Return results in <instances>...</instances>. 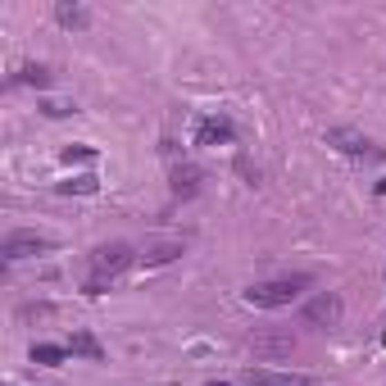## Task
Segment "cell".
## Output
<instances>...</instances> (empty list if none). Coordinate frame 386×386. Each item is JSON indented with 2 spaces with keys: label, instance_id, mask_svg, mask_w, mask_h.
I'll return each mask as SVG.
<instances>
[{
  "label": "cell",
  "instance_id": "6da1fadb",
  "mask_svg": "<svg viewBox=\"0 0 386 386\" xmlns=\"http://www.w3.org/2000/svg\"><path fill=\"white\" fill-rule=\"evenodd\" d=\"M309 282H314L309 273L273 277V282H250V287H245V305H254V309H282V305H291V300H300V291H305Z\"/></svg>",
  "mask_w": 386,
  "mask_h": 386
},
{
  "label": "cell",
  "instance_id": "7a4b0ae2",
  "mask_svg": "<svg viewBox=\"0 0 386 386\" xmlns=\"http://www.w3.org/2000/svg\"><path fill=\"white\" fill-rule=\"evenodd\" d=\"M141 254L132 250L128 241H110V245H100L96 254H91V277H105V282H114V277L123 273V268H132Z\"/></svg>",
  "mask_w": 386,
  "mask_h": 386
},
{
  "label": "cell",
  "instance_id": "3957f363",
  "mask_svg": "<svg viewBox=\"0 0 386 386\" xmlns=\"http://www.w3.org/2000/svg\"><path fill=\"white\" fill-rule=\"evenodd\" d=\"M55 236H45V232H10L5 241H0V254L10 259V264H19V259H32V254H50L55 250Z\"/></svg>",
  "mask_w": 386,
  "mask_h": 386
},
{
  "label": "cell",
  "instance_id": "277c9868",
  "mask_svg": "<svg viewBox=\"0 0 386 386\" xmlns=\"http://www.w3.org/2000/svg\"><path fill=\"white\" fill-rule=\"evenodd\" d=\"M300 318H305L309 327H341L345 305H341V296H336V291H318V296H309V300H305Z\"/></svg>",
  "mask_w": 386,
  "mask_h": 386
},
{
  "label": "cell",
  "instance_id": "5b68a950",
  "mask_svg": "<svg viewBox=\"0 0 386 386\" xmlns=\"http://www.w3.org/2000/svg\"><path fill=\"white\" fill-rule=\"evenodd\" d=\"M291 350H296V336H291V332H254L250 336V354L264 359V364L291 359Z\"/></svg>",
  "mask_w": 386,
  "mask_h": 386
},
{
  "label": "cell",
  "instance_id": "8992f818",
  "mask_svg": "<svg viewBox=\"0 0 386 386\" xmlns=\"http://www.w3.org/2000/svg\"><path fill=\"white\" fill-rule=\"evenodd\" d=\"M232 141H236V128H232L227 114L196 119V145H232Z\"/></svg>",
  "mask_w": 386,
  "mask_h": 386
},
{
  "label": "cell",
  "instance_id": "52a82bcc",
  "mask_svg": "<svg viewBox=\"0 0 386 386\" xmlns=\"http://www.w3.org/2000/svg\"><path fill=\"white\" fill-rule=\"evenodd\" d=\"M323 141H327L332 150H341V154H354V159H364V154H368L364 132H354V128H327V132H323Z\"/></svg>",
  "mask_w": 386,
  "mask_h": 386
},
{
  "label": "cell",
  "instance_id": "ba28073f",
  "mask_svg": "<svg viewBox=\"0 0 386 386\" xmlns=\"http://www.w3.org/2000/svg\"><path fill=\"white\" fill-rule=\"evenodd\" d=\"M205 187V168L191 164V159H177L173 164V196H196Z\"/></svg>",
  "mask_w": 386,
  "mask_h": 386
},
{
  "label": "cell",
  "instance_id": "9c48e42d",
  "mask_svg": "<svg viewBox=\"0 0 386 386\" xmlns=\"http://www.w3.org/2000/svg\"><path fill=\"white\" fill-rule=\"evenodd\" d=\"M241 386H314L309 377H291V373H273V368H245Z\"/></svg>",
  "mask_w": 386,
  "mask_h": 386
},
{
  "label": "cell",
  "instance_id": "30bf717a",
  "mask_svg": "<svg viewBox=\"0 0 386 386\" xmlns=\"http://www.w3.org/2000/svg\"><path fill=\"white\" fill-rule=\"evenodd\" d=\"M55 19H59V28H68V32L91 28V10H87V5H68V0H59V5H55Z\"/></svg>",
  "mask_w": 386,
  "mask_h": 386
},
{
  "label": "cell",
  "instance_id": "8fae6325",
  "mask_svg": "<svg viewBox=\"0 0 386 386\" xmlns=\"http://www.w3.org/2000/svg\"><path fill=\"white\" fill-rule=\"evenodd\" d=\"M68 350H73L77 359H87V364H105V345H100L96 336H91V332H73Z\"/></svg>",
  "mask_w": 386,
  "mask_h": 386
},
{
  "label": "cell",
  "instance_id": "7c38bea8",
  "mask_svg": "<svg viewBox=\"0 0 386 386\" xmlns=\"http://www.w3.org/2000/svg\"><path fill=\"white\" fill-rule=\"evenodd\" d=\"M14 82H19V87H37V91H45L50 82H55V73H50L45 64H32V59H28V64L14 73Z\"/></svg>",
  "mask_w": 386,
  "mask_h": 386
},
{
  "label": "cell",
  "instance_id": "4fadbf2b",
  "mask_svg": "<svg viewBox=\"0 0 386 386\" xmlns=\"http://www.w3.org/2000/svg\"><path fill=\"white\" fill-rule=\"evenodd\" d=\"M59 196H96L100 191V177L96 173H77V177H68V182H59Z\"/></svg>",
  "mask_w": 386,
  "mask_h": 386
},
{
  "label": "cell",
  "instance_id": "5bb4252c",
  "mask_svg": "<svg viewBox=\"0 0 386 386\" xmlns=\"http://www.w3.org/2000/svg\"><path fill=\"white\" fill-rule=\"evenodd\" d=\"M64 359H68V345H50V341L32 345V364H41V368H59Z\"/></svg>",
  "mask_w": 386,
  "mask_h": 386
},
{
  "label": "cell",
  "instance_id": "9a60e30c",
  "mask_svg": "<svg viewBox=\"0 0 386 386\" xmlns=\"http://www.w3.org/2000/svg\"><path fill=\"white\" fill-rule=\"evenodd\" d=\"M177 254H182V245H177V241H164V245H150V250L141 254V264H145V268H159V264H173Z\"/></svg>",
  "mask_w": 386,
  "mask_h": 386
},
{
  "label": "cell",
  "instance_id": "2e32d148",
  "mask_svg": "<svg viewBox=\"0 0 386 386\" xmlns=\"http://www.w3.org/2000/svg\"><path fill=\"white\" fill-rule=\"evenodd\" d=\"M37 110L45 114V119H68V114H77L73 100H55V96H41L37 100Z\"/></svg>",
  "mask_w": 386,
  "mask_h": 386
},
{
  "label": "cell",
  "instance_id": "e0dca14e",
  "mask_svg": "<svg viewBox=\"0 0 386 386\" xmlns=\"http://www.w3.org/2000/svg\"><path fill=\"white\" fill-rule=\"evenodd\" d=\"M59 159H64L68 168H73V164H91V159H96V145H64Z\"/></svg>",
  "mask_w": 386,
  "mask_h": 386
},
{
  "label": "cell",
  "instance_id": "ac0fdd59",
  "mask_svg": "<svg viewBox=\"0 0 386 386\" xmlns=\"http://www.w3.org/2000/svg\"><path fill=\"white\" fill-rule=\"evenodd\" d=\"M105 291H110V282H105V277H91V282H87V296H105Z\"/></svg>",
  "mask_w": 386,
  "mask_h": 386
},
{
  "label": "cell",
  "instance_id": "d6986e66",
  "mask_svg": "<svg viewBox=\"0 0 386 386\" xmlns=\"http://www.w3.org/2000/svg\"><path fill=\"white\" fill-rule=\"evenodd\" d=\"M236 173H241V177H245V182H250V187H254V182H259V173H254V168H250V164H245V159H241V164H236Z\"/></svg>",
  "mask_w": 386,
  "mask_h": 386
},
{
  "label": "cell",
  "instance_id": "ffe728a7",
  "mask_svg": "<svg viewBox=\"0 0 386 386\" xmlns=\"http://www.w3.org/2000/svg\"><path fill=\"white\" fill-rule=\"evenodd\" d=\"M377 196H386V177H382V182H377Z\"/></svg>",
  "mask_w": 386,
  "mask_h": 386
},
{
  "label": "cell",
  "instance_id": "44dd1931",
  "mask_svg": "<svg viewBox=\"0 0 386 386\" xmlns=\"http://www.w3.org/2000/svg\"><path fill=\"white\" fill-rule=\"evenodd\" d=\"M205 386H227V382H205Z\"/></svg>",
  "mask_w": 386,
  "mask_h": 386
},
{
  "label": "cell",
  "instance_id": "7402d4cb",
  "mask_svg": "<svg viewBox=\"0 0 386 386\" xmlns=\"http://www.w3.org/2000/svg\"><path fill=\"white\" fill-rule=\"evenodd\" d=\"M382 345H386V332H382Z\"/></svg>",
  "mask_w": 386,
  "mask_h": 386
},
{
  "label": "cell",
  "instance_id": "603a6c76",
  "mask_svg": "<svg viewBox=\"0 0 386 386\" xmlns=\"http://www.w3.org/2000/svg\"><path fill=\"white\" fill-rule=\"evenodd\" d=\"M5 386H14V382H5Z\"/></svg>",
  "mask_w": 386,
  "mask_h": 386
}]
</instances>
